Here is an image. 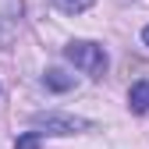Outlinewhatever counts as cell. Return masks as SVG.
Here are the masks:
<instances>
[{
  "instance_id": "obj_1",
  "label": "cell",
  "mask_w": 149,
  "mask_h": 149,
  "mask_svg": "<svg viewBox=\"0 0 149 149\" xmlns=\"http://www.w3.org/2000/svg\"><path fill=\"white\" fill-rule=\"evenodd\" d=\"M64 57L78 68L82 74H89V78H103L107 74V50L100 46V43H89V39H74V43H68L64 46Z\"/></svg>"
},
{
  "instance_id": "obj_2",
  "label": "cell",
  "mask_w": 149,
  "mask_h": 149,
  "mask_svg": "<svg viewBox=\"0 0 149 149\" xmlns=\"http://www.w3.org/2000/svg\"><path fill=\"white\" fill-rule=\"evenodd\" d=\"M32 128L39 135H78V132H89L92 121L85 117H74V114H61V110H46V114H32Z\"/></svg>"
},
{
  "instance_id": "obj_5",
  "label": "cell",
  "mask_w": 149,
  "mask_h": 149,
  "mask_svg": "<svg viewBox=\"0 0 149 149\" xmlns=\"http://www.w3.org/2000/svg\"><path fill=\"white\" fill-rule=\"evenodd\" d=\"M53 7L64 11V14H82V11L92 7V0H53Z\"/></svg>"
},
{
  "instance_id": "obj_7",
  "label": "cell",
  "mask_w": 149,
  "mask_h": 149,
  "mask_svg": "<svg viewBox=\"0 0 149 149\" xmlns=\"http://www.w3.org/2000/svg\"><path fill=\"white\" fill-rule=\"evenodd\" d=\"M142 43H146V46H149V25H146V29H142Z\"/></svg>"
},
{
  "instance_id": "obj_4",
  "label": "cell",
  "mask_w": 149,
  "mask_h": 149,
  "mask_svg": "<svg viewBox=\"0 0 149 149\" xmlns=\"http://www.w3.org/2000/svg\"><path fill=\"white\" fill-rule=\"evenodd\" d=\"M128 107L135 110V114H146L149 110V82H135L132 92H128Z\"/></svg>"
},
{
  "instance_id": "obj_6",
  "label": "cell",
  "mask_w": 149,
  "mask_h": 149,
  "mask_svg": "<svg viewBox=\"0 0 149 149\" xmlns=\"http://www.w3.org/2000/svg\"><path fill=\"white\" fill-rule=\"evenodd\" d=\"M39 142H43L39 132H25V135L14 139V149H39Z\"/></svg>"
},
{
  "instance_id": "obj_3",
  "label": "cell",
  "mask_w": 149,
  "mask_h": 149,
  "mask_svg": "<svg viewBox=\"0 0 149 149\" xmlns=\"http://www.w3.org/2000/svg\"><path fill=\"white\" fill-rule=\"evenodd\" d=\"M43 85H46L50 92H71V89H74V74H68V71H61V68H46Z\"/></svg>"
}]
</instances>
